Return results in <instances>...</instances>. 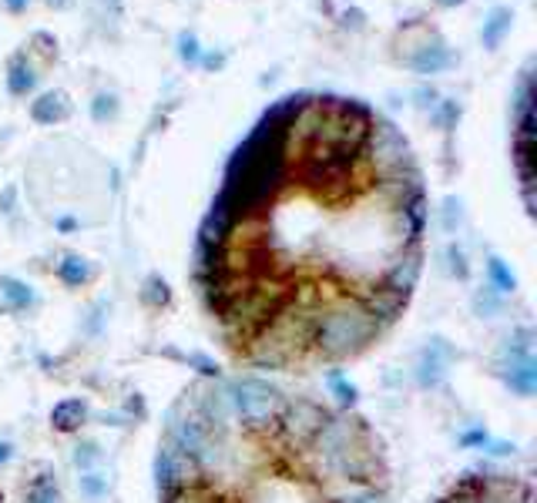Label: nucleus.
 <instances>
[{"label":"nucleus","instance_id":"nucleus-29","mask_svg":"<svg viewBox=\"0 0 537 503\" xmlns=\"http://www.w3.org/2000/svg\"><path fill=\"white\" fill-rule=\"evenodd\" d=\"M329 389H333V397H336L339 403L346 406V410H350V406H353V403H356V397H359V393H356V386H353V382H350V380H343V376H339L336 369L329 373Z\"/></svg>","mask_w":537,"mask_h":503},{"label":"nucleus","instance_id":"nucleus-35","mask_svg":"<svg viewBox=\"0 0 537 503\" xmlns=\"http://www.w3.org/2000/svg\"><path fill=\"white\" fill-rule=\"evenodd\" d=\"M222 61H225L222 54H209V58L201 54V61H199V64H205V67H218V64H222Z\"/></svg>","mask_w":537,"mask_h":503},{"label":"nucleus","instance_id":"nucleus-3","mask_svg":"<svg viewBox=\"0 0 537 503\" xmlns=\"http://www.w3.org/2000/svg\"><path fill=\"white\" fill-rule=\"evenodd\" d=\"M312 470L320 473L322 483H367V487H386V460L380 450V440L359 443L350 450H339L329 457L309 460Z\"/></svg>","mask_w":537,"mask_h":503},{"label":"nucleus","instance_id":"nucleus-15","mask_svg":"<svg viewBox=\"0 0 537 503\" xmlns=\"http://www.w3.org/2000/svg\"><path fill=\"white\" fill-rule=\"evenodd\" d=\"M454 64V54L444 44H423L416 47V54L410 58V67L416 75H440Z\"/></svg>","mask_w":537,"mask_h":503},{"label":"nucleus","instance_id":"nucleus-24","mask_svg":"<svg viewBox=\"0 0 537 503\" xmlns=\"http://www.w3.org/2000/svg\"><path fill=\"white\" fill-rule=\"evenodd\" d=\"M171 292H169V282L162 279V275H148L145 279V289H141V303L152 305V309H162V305H169Z\"/></svg>","mask_w":537,"mask_h":503},{"label":"nucleus","instance_id":"nucleus-5","mask_svg":"<svg viewBox=\"0 0 537 503\" xmlns=\"http://www.w3.org/2000/svg\"><path fill=\"white\" fill-rule=\"evenodd\" d=\"M369 440H373V429L367 427V420H359L353 413H329L326 423L316 429V436L309 440L303 457H329V453H339V450H350V446Z\"/></svg>","mask_w":537,"mask_h":503},{"label":"nucleus","instance_id":"nucleus-39","mask_svg":"<svg viewBox=\"0 0 537 503\" xmlns=\"http://www.w3.org/2000/svg\"><path fill=\"white\" fill-rule=\"evenodd\" d=\"M28 4H31V0H7V7H11V11H24Z\"/></svg>","mask_w":537,"mask_h":503},{"label":"nucleus","instance_id":"nucleus-37","mask_svg":"<svg viewBox=\"0 0 537 503\" xmlns=\"http://www.w3.org/2000/svg\"><path fill=\"white\" fill-rule=\"evenodd\" d=\"M58 229L71 232V229H77V222H75V218H58Z\"/></svg>","mask_w":537,"mask_h":503},{"label":"nucleus","instance_id":"nucleus-30","mask_svg":"<svg viewBox=\"0 0 537 503\" xmlns=\"http://www.w3.org/2000/svg\"><path fill=\"white\" fill-rule=\"evenodd\" d=\"M178 58L185 64H199L201 61V47H199V37L192 31H182L178 34Z\"/></svg>","mask_w":537,"mask_h":503},{"label":"nucleus","instance_id":"nucleus-11","mask_svg":"<svg viewBox=\"0 0 537 503\" xmlns=\"http://www.w3.org/2000/svg\"><path fill=\"white\" fill-rule=\"evenodd\" d=\"M497 376H501L507 389H514L517 397H534V389H537L534 356H531V359H497Z\"/></svg>","mask_w":537,"mask_h":503},{"label":"nucleus","instance_id":"nucleus-36","mask_svg":"<svg viewBox=\"0 0 537 503\" xmlns=\"http://www.w3.org/2000/svg\"><path fill=\"white\" fill-rule=\"evenodd\" d=\"M11 453H14V450H11V443H0V467L11 460Z\"/></svg>","mask_w":537,"mask_h":503},{"label":"nucleus","instance_id":"nucleus-20","mask_svg":"<svg viewBox=\"0 0 537 503\" xmlns=\"http://www.w3.org/2000/svg\"><path fill=\"white\" fill-rule=\"evenodd\" d=\"M487 279H491V289L501 295H510L517 289V275L507 269V262L501 255H487Z\"/></svg>","mask_w":537,"mask_h":503},{"label":"nucleus","instance_id":"nucleus-6","mask_svg":"<svg viewBox=\"0 0 537 503\" xmlns=\"http://www.w3.org/2000/svg\"><path fill=\"white\" fill-rule=\"evenodd\" d=\"M326 416H329V410H326L322 403L299 397V399H289V403H286V410H282L276 427L282 429V436H286V443H289L292 450L306 453L309 440H312L316 429L326 423Z\"/></svg>","mask_w":537,"mask_h":503},{"label":"nucleus","instance_id":"nucleus-27","mask_svg":"<svg viewBox=\"0 0 537 503\" xmlns=\"http://www.w3.org/2000/svg\"><path fill=\"white\" fill-rule=\"evenodd\" d=\"M433 122L440 124L444 131H454L457 122H461V105H457V101H450V98L437 101V105H433Z\"/></svg>","mask_w":537,"mask_h":503},{"label":"nucleus","instance_id":"nucleus-19","mask_svg":"<svg viewBox=\"0 0 537 503\" xmlns=\"http://www.w3.org/2000/svg\"><path fill=\"white\" fill-rule=\"evenodd\" d=\"M531 356H534V333L527 326H521L504 339L501 359H531Z\"/></svg>","mask_w":537,"mask_h":503},{"label":"nucleus","instance_id":"nucleus-32","mask_svg":"<svg viewBox=\"0 0 537 503\" xmlns=\"http://www.w3.org/2000/svg\"><path fill=\"white\" fill-rule=\"evenodd\" d=\"M461 218H463L461 199H446L444 201V229L446 232H457V229H461Z\"/></svg>","mask_w":537,"mask_h":503},{"label":"nucleus","instance_id":"nucleus-28","mask_svg":"<svg viewBox=\"0 0 537 503\" xmlns=\"http://www.w3.org/2000/svg\"><path fill=\"white\" fill-rule=\"evenodd\" d=\"M446 269H450V275H457L461 282H467V279H470V265H467V255H463V248L457 242L446 245Z\"/></svg>","mask_w":537,"mask_h":503},{"label":"nucleus","instance_id":"nucleus-38","mask_svg":"<svg viewBox=\"0 0 537 503\" xmlns=\"http://www.w3.org/2000/svg\"><path fill=\"white\" fill-rule=\"evenodd\" d=\"M367 503H390V497H386V490H376V493H373Z\"/></svg>","mask_w":537,"mask_h":503},{"label":"nucleus","instance_id":"nucleus-14","mask_svg":"<svg viewBox=\"0 0 537 503\" xmlns=\"http://www.w3.org/2000/svg\"><path fill=\"white\" fill-rule=\"evenodd\" d=\"M510 28H514V11H510V7H491V14L484 17V28H480L484 47H487V51L501 47V41L510 34Z\"/></svg>","mask_w":537,"mask_h":503},{"label":"nucleus","instance_id":"nucleus-1","mask_svg":"<svg viewBox=\"0 0 537 503\" xmlns=\"http://www.w3.org/2000/svg\"><path fill=\"white\" fill-rule=\"evenodd\" d=\"M383 329L373 322L363 303L353 292H339L333 303H320L316 309V326H312V352L326 363H343L367 352Z\"/></svg>","mask_w":537,"mask_h":503},{"label":"nucleus","instance_id":"nucleus-22","mask_svg":"<svg viewBox=\"0 0 537 503\" xmlns=\"http://www.w3.org/2000/svg\"><path fill=\"white\" fill-rule=\"evenodd\" d=\"M107 487H111V483H107V473L88 470V473H81V476H77V490H81V497H84V500H91V503L105 500Z\"/></svg>","mask_w":537,"mask_h":503},{"label":"nucleus","instance_id":"nucleus-21","mask_svg":"<svg viewBox=\"0 0 537 503\" xmlns=\"http://www.w3.org/2000/svg\"><path fill=\"white\" fill-rule=\"evenodd\" d=\"M37 88V75H34V67L28 61H14L11 64V71H7V91L17 94V98H24V94H31Z\"/></svg>","mask_w":537,"mask_h":503},{"label":"nucleus","instance_id":"nucleus-33","mask_svg":"<svg viewBox=\"0 0 537 503\" xmlns=\"http://www.w3.org/2000/svg\"><path fill=\"white\" fill-rule=\"evenodd\" d=\"M487 440H491V436H487V429H480V427L461 433V446H480V450H484V443Z\"/></svg>","mask_w":537,"mask_h":503},{"label":"nucleus","instance_id":"nucleus-2","mask_svg":"<svg viewBox=\"0 0 537 503\" xmlns=\"http://www.w3.org/2000/svg\"><path fill=\"white\" fill-rule=\"evenodd\" d=\"M225 386H229L232 406H235L242 433H269V429H276L279 416H282L286 403H289V397L279 386H272L262 376H239V380H229Z\"/></svg>","mask_w":537,"mask_h":503},{"label":"nucleus","instance_id":"nucleus-26","mask_svg":"<svg viewBox=\"0 0 537 503\" xmlns=\"http://www.w3.org/2000/svg\"><path fill=\"white\" fill-rule=\"evenodd\" d=\"M71 460H75V467L81 473H88V470H94L98 463H101V446L94 440H81L75 446V453H71Z\"/></svg>","mask_w":537,"mask_h":503},{"label":"nucleus","instance_id":"nucleus-8","mask_svg":"<svg viewBox=\"0 0 537 503\" xmlns=\"http://www.w3.org/2000/svg\"><path fill=\"white\" fill-rule=\"evenodd\" d=\"M346 292H353L356 299L363 303V309L373 316V322H376L383 333L390 326H397L399 316H403V309H407V303H410V299H403V295L383 289V286H367V289H346Z\"/></svg>","mask_w":537,"mask_h":503},{"label":"nucleus","instance_id":"nucleus-31","mask_svg":"<svg viewBox=\"0 0 537 503\" xmlns=\"http://www.w3.org/2000/svg\"><path fill=\"white\" fill-rule=\"evenodd\" d=\"M115 114H118V98H115V94H98L91 101L94 122H107V118H115Z\"/></svg>","mask_w":537,"mask_h":503},{"label":"nucleus","instance_id":"nucleus-17","mask_svg":"<svg viewBox=\"0 0 537 503\" xmlns=\"http://www.w3.org/2000/svg\"><path fill=\"white\" fill-rule=\"evenodd\" d=\"M225 490L212 487V483H199V487H178V490H165L162 493V503H225Z\"/></svg>","mask_w":537,"mask_h":503},{"label":"nucleus","instance_id":"nucleus-16","mask_svg":"<svg viewBox=\"0 0 537 503\" xmlns=\"http://www.w3.org/2000/svg\"><path fill=\"white\" fill-rule=\"evenodd\" d=\"M0 295H4V309H11V312H24L37 303V292L14 275H0Z\"/></svg>","mask_w":537,"mask_h":503},{"label":"nucleus","instance_id":"nucleus-25","mask_svg":"<svg viewBox=\"0 0 537 503\" xmlns=\"http://www.w3.org/2000/svg\"><path fill=\"white\" fill-rule=\"evenodd\" d=\"M474 312L484 319V316H501L504 312V295L494 292L491 286L487 289H477L474 292Z\"/></svg>","mask_w":537,"mask_h":503},{"label":"nucleus","instance_id":"nucleus-10","mask_svg":"<svg viewBox=\"0 0 537 503\" xmlns=\"http://www.w3.org/2000/svg\"><path fill=\"white\" fill-rule=\"evenodd\" d=\"M450 359H454V350L446 346V339L433 335L427 350L420 352V363H416V382H420L423 389H437V386H444L446 363H450Z\"/></svg>","mask_w":537,"mask_h":503},{"label":"nucleus","instance_id":"nucleus-23","mask_svg":"<svg viewBox=\"0 0 537 503\" xmlns=\"http://www.w3.org/2000/svg\"><path fill=\"white\" fill-rule=\"evenodd\" d=\"M24 503H61L58 480H54L51 473H41V476L34 480V487H31V493H28V500Z\"/></svg>","mask_w":537,"mask_h":503},{"label":"nucleus","instance_id":"nucleus-9","mask_svg":"<svg viewBox=\"0 0 537 503\" xmlns=\"http://www.w3.org/2000/svg\"><path fill=\"white\" fill-rule=\"evenodd\" d=\"M420 272H423V252H420V245H410L403 255H397V259L386 265L380 286L403 295V299H410V292H414L416 282H420Z\"/></svg>","mask_w":537,"mask_h":503},{"label":"nucleus","instance_id":"nucleus-7","mask_svg":"<svg viewBox=\"0 0 537 503\" xmlns=\"http://www.w3.org/2000/svg\"><path fill=\"white\" fill-rule=\"evenodd\" d=\"M154 483H158V493H165V490L178 487H199V483H205V476L188 453L171 446L169 440H162L158 453H154Z\"/></svg>","mask_w":537,"mask_h":503},{"label":"nucleus","instance_id":"nucleus-18","mask_svg":"<svg viewBox=\"0 0 537 503\" xmlns=\"http://www.w3.org/2000/svg\"><path fill=\"white\" fill-rule=\"evenodd\" d=\"M98 269H94L88 259H81V255H64L58 262V279H61L64 286H71V289H81V286H88Z\"/></svg>","mask_w":537,"mask_h":503},{"label":"nucleus","instance_id":"nucleus-4","mask_svg":"<svg viewBox=\"0 0 537 503\" xmlns=\"http://www.w3.org/2000/svg\"><path fill=\"white\" fill-rule=\"evenodd\" d=\"M363 152H369V161L376 165V171H380L383 178H403V175L416 171L407 138L399 135L390 122L369 124V135H367Z\"/></svg>","mask_w":537,"mask_h":503},{"label":"nucleus","instance_id":"nucleus-40","mask_svg":"<svg viewBox=\"0 0 537 503\" xmlns=\"http://www.w3.org/2000/svg\"><path fill=\"white\" fill-rule=\"evenodd\" d=\"M437 4H444V7H457V4H463V0H437Z\"/></svg>","mask_w":537,"mask_h":503},{"label":"nucleus","instance_id":"nucleus-12","mask_svg":"<svg viewBox=\"0 0 537 503\" xmlns=\"http://www.w3.org/2000/svg\"><path fill=\"white\" fill-rule=\"evenodd\" d=\"M88 403L81 397H67L61 399L54 410H51V427L58 429V433H77V429L84 427V420H88Z\"/></svg>","mask_w":537,"mask_h":503},{"label":"nucleus","instance_id":"nucleus-13","mask_svg":"<svg viewBox=\"0 0 537 503\" xmlns=\"http://www.w3.org/2000/svg\"><path fill=\"white\" fill-rule=\"evenodd\" d=\"M31 118L37 124H58L64 118H71V101L64 91H47L31 105Z\"/></svg>","mask_w":537,"mask_h":503},{"label":"nucleus","instance_id":"nucleus-34","mask_svg":"<svg viewBox=\"0 0 537 503\" xmlns=\"http://www.w3.org/2000/svg\"><path fill=\"white\" fill-rule=\"evenodd\" d=\"M343 24H346V28H350V24H353V28H363V14H359V11H346V14H343Z\"/></svg>","mask_w":537,"mask_h":503}]
</instances>
